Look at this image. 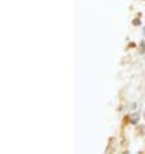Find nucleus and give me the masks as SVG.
<instances>
[{
  "mask_svg": "<svg viewBox=\"0 0 145 154\" xmlns=\"http://www.w3.org/2000/svg\"><path fill=\"white\" fill-rule=\"evenodd\" d=\"M139 113H135V114H132V117H131V123H137L139 121Z\"/></svg>",
  "mask_w": 145,
  "mask_h": 154,
  "instance_id": "f257e3e1",
  "label": "nucleus"
}]
</instances>
